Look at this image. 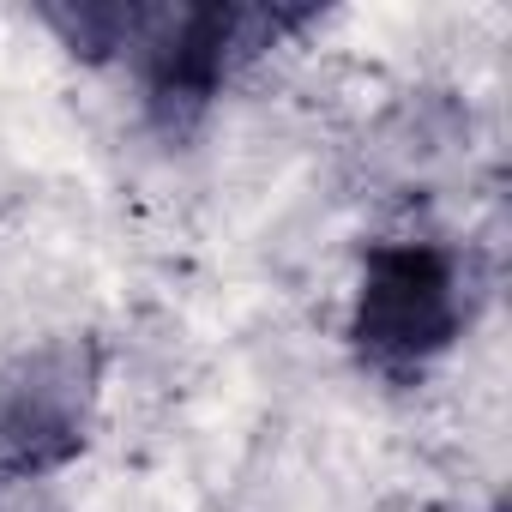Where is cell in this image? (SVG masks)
<instances>
[{
	"label": "cell",
	"instance_id": "cell-1",
	"mask_svg": "<svg viewBox=\"0 0 512 512\" xmlns=\"http://www.w3.org/2000/svg\"><path fill=\"white\" fill-rule=\"evenodd\" d=\"M470 326V272L446 241H374L350 302V344L362 368L410 380L440 362Z\"/></svg>",
	"mask_w": 512,
	"mask_h": 512
},
{
	"label": "cell",
	"instance_id": "cell-2",
	"mask_svg": "<svg viewBox=\"0 0 512 512\" xmlns=\"http://www.w3.org/2000/svg\"><path fill=\"white\" fill-rule=\"evenodd\" d=\"M308 25V13H266V7H139L121 61L139 73L145 109L181 133L193 127L235 61L278 43V31Z\"/></svg>",
	"mask_w": 512,
	"mask_h": 512
},
{
	"label": "cell",
	"instance_id": "cell-3",
	"mask_svg": "<svg viewBox=\"0 0 512 512\" xmlns=\"http://www.w3.org/2000/svg\"><path fill=\"white\" fill-rule=\"evenodd\" d=\"M103 356L91 338H49L0 368V476L31 482L73 464L97 422Z\"/></svg>",
	"mask_w": 512,
	"mask_h": 512
},
{
	"label": "cell",
	"instance_id": "cell-4",
	"mask_svg": "<svg viewBox=\"0 0 512 512\" xmlns=\"http://www.w3.org/2000/svg\"><path fill=\"white\" fill-rule=\"evenodd\" d=\"M133 13L139 7H43V25L73 49V55H91V61H103V55H121L127 49V31H133Z\"/></svg>",
	"mask_w": 512,
	"mask_h": 512
}]
</instances>
